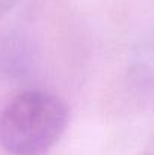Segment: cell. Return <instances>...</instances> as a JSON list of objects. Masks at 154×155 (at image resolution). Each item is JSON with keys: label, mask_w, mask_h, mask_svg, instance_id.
<instances>
[{"label": "cell", "mask_w": 154, "mask_h": 155, "mask_svg": "<svg viewBox=\"0 0 154 155\" xmlns=\"http://www.w3.org/2000/svg\"><path fill=\"white\" fill-rule=\"evenodd\" d=\"M68 108L56 95L26 91L0 114V145L11 155H46L60 140Z\"/></svg>", "instance_id": "6da1fadb"}, {"label": "cell", "mask_w": 154, "mask_h": 155, "mask_svg": "<svg viewBox=\"0 0 154 155\" xmlns=\"http://www.w3.org/2000/svg\"><path fill=\"white\" fill-rule=\"evenodd\" d=\"M18 2H20V0H0V20H2L8 12H11Z\"/></svg>", "instance_id": "7a4b0ae2"}]
</instances>
